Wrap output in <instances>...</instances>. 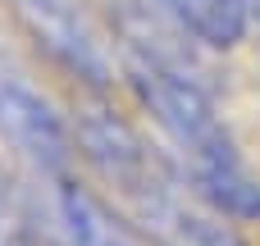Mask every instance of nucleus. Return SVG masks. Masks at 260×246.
<instances>
[{
	"mask_svg": "<svg viewBox=\"0 0 260 246\" xmlns=\"http://www.w3.org/2000/svg\"><path fill=\"white\" fill-rule=\"evenodd\" d=\"M82 155L114 192L119 215L151 246H247L238 228L206 210L201 192L119 114L87 110L78 123Z\"/></svg>",
	"mask_w": 260,
	"mask_h": 246,
	"instance_id": "1",
	"label": "nucleus"
},
{
	"mask_svg": "<svg viewBox=\"0 0 260 246\" xmlns=\"http://www.w3.org/2000/svg\"><path fill=\"white\" fill-rule=\"evenodd\" d=\"M0 246H32V242H27V237H5Z\"/></svg>",
	"mask_w": 260,
	"mask_h": 246,
	"instance_id": "7",
	"label": "nucleus"
},
{
	"mask_svg": "<svg viewBox=\"0 0 260 246\" xmlns=\"http://www.w3.org/2000/svg\"><path fill=\"white\" fill-rule=\"evenodd\" d=\"M128 73L142 105L169 132V142L187 155V173L201 201L215 205L219 215L260 219V183L242 169L233 137L224 132L210 96L192 82V73L151 41H128Z\"/></svg>",
	"mask_w": 260,
	"mask_h": 246,
	"instance_id": "2",
	"label": "nucleus"
},
{
	"mask_svg": "<svg viewBox=\"0 0 260 246\" xmlns=\"http://www.w3.org/2000/svg\"><path fill=\"white\" fill-rule=\"evenodd\" d=\"M178 27L201 37L206 46H238L247 32V0H155Z\"/></svg>",
	"mask_w": 260,
	"mask_h": 246,
	"instance_id": "6",
	"label": "nucleus"
},
{
	"mask_svg": "<svg viewBox=\"0 0 260 246\" xmlns=\"http://www.w3.org/2000/svg\"><path fill=\"white\" fill-rule=\"evenodd\" d=\"M14 5H18V14L27 18V27L50 46L55 59H64V64H69L78 78H87V82H105V59H101V50L91 46L87 27L78 23V14H73L69 0H14Z\"/></svg>",
	"mask_w": 260,
	"mask_h": 246,
	"instance_id": "4",
	"label": "nucleus"
},
{
	"mask_svg": "<svg viewBox=\"0 0 260 246\" xmlns=\"http://www.w3.org/2000/svg\"><path fill=\"white\" fill-rule=\"evenodd\" d=\"M0 137L41 173H64V164L73 160L69 132L59 123V114L23 82H0Z\"/></svg>",
	"mask_w": 260,
	"mask_h": 246,
	"instance_id": "3",
	"label": "nucleus"
},
{
	"mask_svg": "<svg viewBox=\"0 0 260 246\" xmlns=\"http://www.w3.org/2000/svg\"><path fill=\"white\" fill-rule=\"evenodd\" d=\"M55 233H59V246H128L123 224L91 192L73 183L55 187Z\"/></svg>",
	"mask_w": 260,
	"mask_h": 246,
	"instance_id": "5",
	"label": "nucleus"
}]
</instances>
